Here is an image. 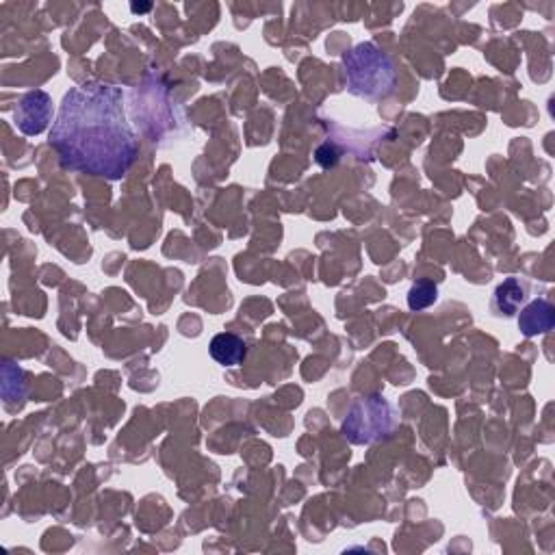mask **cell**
<instances>
[{
  "label": "cell",
  "mask_w": 555,
  "mask_h": 555,
  "mask_svg": "<svg viewBox=\"0 0 555 555\" xmlns=\"http://www.w3.org/2000/svg\"><path fill=\"white\" fill-rule=\"evenodd\" d=\"M50 146L66 170L120 180L131 170L139 139L126 120L122 89L102 83L63 96Z\"/></svg>",
  "instance_id": "obj_1"
},
{
  "label": "cell",
  "mask_w": 555,
  "mask_h": 555,
  "mask_svg": "<svg viewBox=\"0 0 555 555\" xmlns=\"http://www.w3.org/2000/svg\"><path fill=\"white\" fill-rule=\"evenodd\" d=\"M343 70L350 94L365 100H382L395 92L399 74L389 55L371 44H358L343 55Z\"/></svg>",
  "instance_id": "obj_2"
},
{
  "label": "cell",
  "mask_w": 555,
  "mask_h": 555,
  "mask_svg": "<svg viewBox=\"0 0 555 555\" xmlns=\"http://www.w3.org/2000/svg\"><path fill=\"white\" fill-rule=\"evenodd\" d=\"M395 428V410L382 395L360 397L347 410L341 432L352 445H371Z\"/></svg>",
  "instance_id": "obj_3"
},
{
  "label": "cell",
  "mask_w": 555,
  "mask_h": 555,
  "mask_svg": "<svg viewBox=\"0 0 555 555\" xmlns=\"http://www.w3.org/2000/svg\"><path fill=\"white\" fill-rule=\"evenodd\" d=\"M16 126L24 135H42L53 122V98L42 89L24 94L14 113Z\"/></svg>",
  "instance_id": "obj_4"
},
{
  "label": "cell",
  "mask_w": 555,
  "mask_h": 555,
  "mask_svg": "<svg viewBox=\"0 0 555 555\" xmlns=\"http://www.w3.org/2000/svg\"><path fill=\"white\" fill-rule=\"evenodd\" d=\"M529 282L525 278L519 276H510L501 282V285L495 289L493 298H490V313L495 317H514L521 308L529 302Z\"/></svg>",
  "instance_id": "obj_5"
},
{
  "label": "cell",
  "mask_w": 555,
  "mask_h": 555,
  "mask_svg": "<svg viewBox=\"0 0 555 555\" xmlns=\"http://www.w3.org/2000/svg\"><path fill=\"white\" fill-rule=\"evenodd\" d=\"M553 326H555V308L545 298L527 302L519 311V330L523 337L547 334L553 330Z\"/></svg>",
  "instance_id": "obj_6"
},
{
  "label": "cell",
  "mask_w": 555,
  "mask_h": 555,
  "mask_svg": "<svg viewBox=\"0 0 555 555\" xmlns=\"http://www.w3.org/2000/svg\"><path fill=\"white\" fill-rule=\"evenodd\" d=\"M245 354H248V345L232 332L217 334V337H213L211 341V356L215 363H219L222 367L241 365L245 360Z\"/></svg>",
  "instance_id": "obj_7"
},
{
  "label": "cell",
  "mask_w": 555,
  "mask_h": 555,
  "mask_svg": "<svg viewBox=\"0 0 555 555\" xmlns=\"http://www.w3.org/2000/svg\"><path fill=\"white\" fill-rule=\"evenodd\" d=\"M438 300V287L430 280H419L408 291L410 311H425Z\"/></svg>",
  "instance_id": "obj_8"
},
{
  "label": "cell",
  "mask_w": 555,
  "mask_h": 555,
  "mask_svg": "<svg viewBox=\"0 0 555 555\" xmlns=\"http://www.w3.org/2000/svg\"><path fill=\"white\" fill-rule=\"evenodd\" d=\"M339 157H341V152L337 150V146H332V144H324L317 150V163L321 167H334L339 163Z\"/></svg>",
  "instance_id": "obj_9"
}]
</instances>
